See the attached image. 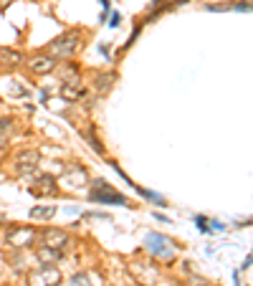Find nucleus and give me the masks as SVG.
Returning <instances> with one entry per match:
<instances>
[{
    "label": "nucleus",
    "mask_w": 253,
    "mask_h": 286,
    "mask_svg": "<svg viewBox=\"0 0 253 286\" xmlns=\"http://www.w3.org/2000/svg\"><path fill=\"white\" fill-rule=\"evenodd\" d=\"M58 182H61L64 188H68V190H78L81 185L89 182V172H86V168H81V165H71V168L61 175Z\"/></svg>",
    "instance_id": "obj_6"
},
{
    "label": "nucleus",
    "mask_w": 253,
    "mask_h": 286,
    "mask_svg": "<svg viewBox=\"0 0 253 286\" xmlns=\"http://www.w3.org/2000/svg\"><path fill=\"white\" fill-rule=\"evenodd\" d=\"M112 84H114V74H96V76H94V86H96L99 92H109Z\"/></svg>",
    "instance_id": "obj_15"
},
{
    "label": "nucleus",
    "mask_w": 253,
    "mask_h": 286,
    "mask_svg": "<svg viewBox=\"0 0 253 286\" xmlns=\"http://www.w3.org/2000/svg\"><path fill=\"white\" fill-rule=\"evenodd\" d=\"M119 20H122V18H119V13H112V20H109V26H112V28H116V26H119Z\"/></svg>",
    "instance_id": "obj_20"
},
{
    "label": "nucleus",
    "mask_w": 253,
    "mask_h": 286,
    "mask_svg": "<svg viewBox=\"0 0 253 286\" xmlns=\"http://www.w3.org/2000/svg\"><path fill=\"white\" fill-rule=\"evenodd\" d=\"M208 10H230V6H226V3L223 6H208Z\"/></svg>",
    "instance_id": "obj_22"
},
{
    "label": "nucleus",
    "mask_w": 253,
    "mask_h": 286,
    "mask_svg": "<svg viewBox=\"0 0 253 286\" xmlns=\"http://www.w3.org/2000/svg\"><path fill=\"white\" fill-rule=\"evenodd\" d=\"M92 200L94 202H104V206H130V200H126L124 195H119V192H114L106 180H94Z\"/></svg>",
    "instance_id": "obj_2"
},
{
    "label": "nucleus",
    "mask_w": 253,
    "mask_h": 286,
    "mask_svg": "<svg viewBox=\"0 0 253 286\" xmlns=\"http://www.w3.org/2000/svg\"><path fill=\"white\" fill-rule=\"evenodd\" d=\"M61 251H54V248H46V246H40V251H38V261L44 264V266H51V264H56V261H61Z\"/></svg>",
    "instance_id": "obj_13"
},
{
    "label": "nucleus",
    "mask_w": 253,
    "mask_h": 286,
    "mask_svg": "<svg viewBox=\"0 0 253 286\" xmlns=\"http://www.w3.org/2000/svg\"><path fill=\"white\" fill-rule=\"evenodd\" d=\"M99 3H102V8H104V10H109V0H99Z\"/></svg>",
    "instance_id": "obj_25"
},
{
    "label": "nucleus",
    "mask_w": 253,
    "mask_h": 286,
    "mask_svg": "<svg viewBox=\"0 0 253 286\" xmlns=\"http://www.w3.org/2000/svg\"><path fill=\"white\" fill-rule=\"evenodd\" d=\"M71 284H74V286H92V284H89V274H76V276L71 278Z\"/></svg>",
    "instance_id": "obj_17"
},
{
    "label": "nucleus",
    "mask_w": 253,
    "mask_h": 286,
    "mask_svg": "<svg viewBox=\"0 0 253 286\" xmlns=\"http://www.w3.org/2000/svg\"><path fill=\"white\" fill-rule=\"evenodd\" d=\"M233 10H240V13H248L250 10V3H248V0H240V3H236V6H230Z\"/></svg>",
    "instance_id": "obj_18"
},
{
    "label": "nucleus",
    "mask_w": 253,
    "mask_h": 286,
    "mask_svg": "<svg viewBox=\"0 0 253 286\" xmlns=\"http://www.w3.org/2000/svg\"><path fill=\"white\" fill-rule=\"evenodd\" d=\"M61 96L66 102H81L84 96H86V86L81 84V78H68L61 84Z\"/></svg>",
    "instance_id": "obj_9"
},
{
    "label": "nucleus",
    "mask_w": 253,
    "mask_h": 286,
    "mask_svg": "<svg viewBox=\"0 0 253 286\" xmlns=\"http://www.w3.org/2000/svg\"><path fill=\"white\" fill-rule=\"evenodd\" d=\"M40 238V246H46V248H54V251H66L68 248V243H71V236L61 228H44L38 233Z\"/></svg>",
    "instance_id": "obj_3"
},
{
    "label": "nucleus",
    "mask_w": 253,
    "mask_h": 286,
    "mask_svg": "<svg viewBox=\"0 0 253 286\" xmlns=\"http://www.w3.org/2000/svg\"><path fill=\"white\" fill-rule=\"evenodd\" d=\"M0 130H10V119H0Z\"/></svg>",
    "instance_id": "obj_23"
},
{
    "label": "nucleus",
    "mask_w": 253,
    "mask_h": 286,
    "mask_svg": "<svg viewBox=\"0 0 253 286\" xmlns=\"http://www.w3.org/2000/svg\"><path fill=\"white\" fill-rule=\"evenodd\" d=\"M195 223H198V228H200L202 233H208V230H210V226H208V220H205V218H200V216H198V218H195Z\"/></svg>",
    "instance_id": "obj_19"
},
{
    "label": "nucleus",
    "mask_w": 253,
    "mask_h": 286,
    "mask_svg": "<svg viewBox=\"0 0 253 286\" xmlns=\"http://www.w3.org/2000/svg\"><path fill=\"white\" fill-rule=\"evenodd\" d=\"M10 3H13V0H0V8H8Z\"/></svg>",
    "instance_id": "obj_24"
},
{
    "label": "nucleus",
    "mask_w": 253,
    "mask_h": 286,
    "mask_svg": "<svg viewBox=\"0 0 253 286\" xmlns=\"http://www.w3.org/2000/svg\"><path fill=\"white\" fill-rule=\"evenodd\" d=\"M137 192H140L142 198L152 200L154 206H167V202H164V198H162V195H157V192H150V190H142V188H137Z\"/></svg>",
    "instance_id": "obj_16"
},
{
    "label": "nucleus",
    "mask_w": 253,
    "mask_h": 286,
    "mask_svg": "<svg viewBox=\"0 0 253 286\" xmlns=\"http://www.w3.org/2000/svg\"><path fill=\"white\" fill-rule=\"evenodd\" d=\"M30 190H33V195H40V198H44V195H56L58 192V180L51 178V175H38L33 180Z\"/></svg>",
    "instance_id": "obj_10"
},
{
    "label": "nucleus",
    "mask_w": 253,
    "mask_h": 286,
    "mask_svg": "<svg viewBox=\"0 0 253 286\" xmlns=\"http://www.w3.org/2000/svg\"><path fill=\"white\" fill-rule=\"evenodd\" d=\"M13 94H18V96H28V89H23V86H13Z\"/></svg>",
    "instance_id": "obj_21"
},
{
    "label": "nucleus",
    "mask_w": 253,
    "mask_h": 286,
    "mask_svg": "<svg viewBox=\"0 0 253 286\" xmlns=\"http://www.w3.org/2000/svg\"><path fill=\"white\" fill-rule=\"evenodd\" d=\"M28 66H30V71H33V74L46 76V74H51V71L56 68V58H54V56H48V54H36V56H30Z\"/></svg>",
    "instance_id": "obj_11"
},
{
    "label": "nucleus",
    "mask_w": 253,
    "mask_h": 286,
    "mask_svg": "<svg viewBox=\"0 0 253 286\" xmlns=\"http://www.w3.org/2000/svg\"><path fill=\"white\" fill-rule=\"evenodd\" d=\"M56 284H61V271L51 266H44L40 271L28 274V286H56Z\"/></svg>",
    "instance_id": "obj_8"
},
{
    "label": "nucleus",
    "mask_w": 253,
    "mask_h": 286,
    "mask_svg": "<svg viewBox=\"0 0 253 286\" xmlns=\"http://www.w3.org/2000/svg\"><path fill=\"white\" fill-rule=\"evenodd\" d=\"M81 44H84V33L74 28V30L61 33L56 40H51V44H48V51H51L54 58H68V56H74V54L78 51Z\"/></svg>",
    "instance_id": "obj_1"
},
{
    "label": "nucleus",
    "mask_w": 253,
    "mask_h": 286,
    "mask_svg": "<svg viewBox=\"0 0 253 286\" xmlns=\"http://www.w3.org/2000/svg\"><path fill=\"white\" fill-rule=\"evenodd\" d=\"M130 271H132V276H134L142 286H152V284L157 281V276H160V268H157L154 264H140V261H132V264H130Z\"/></svg>",
    "instance_id": "obj_7"
},
{
    "label": "nucleus",
    "mask_w": 253,
    "mask_h": 286,
    "mask_svg": "<svg viewBox=\"0 0 253 286\" xmlns=\"http://www.w3.org/2000/svg\"><path fill=\"white\" fill-rule=\"evenodd\" d=\"M54 216H56V208L54 206H36L30 210V218L33 220H51Z\"/></svg>",
    "instance_id": "obj_14"
},
{
    "label": "nucleus",
    "mask_w": 253,
    "mask_h": 286,
    "mask_svg": "<svg viewBox=\"0 0 253 286\" xmlns=\"http://www.w3.org/2000/svg\"><path fill=\"white\" fill-rule=\"evenodd\" d=\"M23 64V54L13 48H0V66L3 68H16Z\"/></svg>",
    "instance_id": "obj_12"
},
{
    "label": "nucleus",
    "mask_w": 253,
    "mask_h": 286,
    "mask_svg": "<svg viewBox=\"0 0 253 286\" xmlns=\"http://www.w3.org/2000/svg\"><path fill=\"white\" fill-rule=\"evenodd\" d=\"M6 240L10 243V246H16V248H26V246H30V243L38 240V230L36 228H28V226L13 228V230H8Z\"/></svg>",
    "instance_id": "obj_5"
},
{
    "label": "nucleus",
    "mask_w": 253,
    "mask_h": 286,
    "mask_svg": "<svg viewBox=\"0 0 253 286\" xmlns=\"http://www.w3.org/2000/svg\"><path fill=\"white\" fill-rule=\"evenodd\" d=\"M13 162H16V172L30 175V172H36V168L40 165V152H38V150H20V152H16Z\"/></svg>",
    "instance_id": "obj_4"
}]
</instances>
